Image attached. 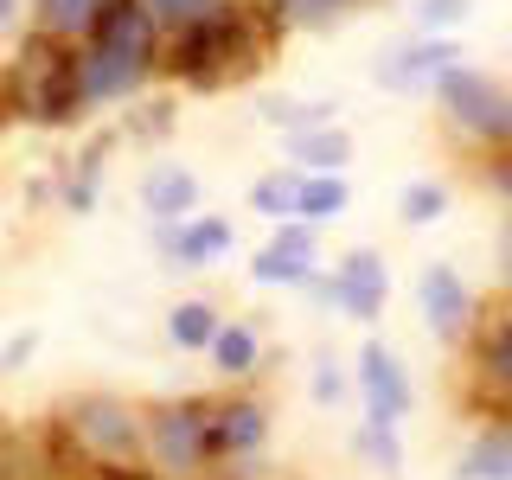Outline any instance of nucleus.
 <instances>
[{
    "instance_id": "obj_1",
    "label": "nucleus",
    "mask_w": 512,
    "mask_h": 480,
    "mask_svg": "<svg viewBox=\"0 0 512 480\" xmlns=\"http://www.w3.org/2000/svg\"><path fill=\"white\" fill-rule=\"evenodd\" d=\"M13 103L26 109L32 122H77L84 116V84H77V52H64L58 39H26L20 58V84H13Z\"/></svg>"
},
{
    "instance_id": "obj_2",
    "label": "nucleus",
    "mask_w": 512,
    "mask_h": 480,
    "mask_svg": "<svg viewBox=\"0 0 512 480\" xmlns=\"http://www.w3.org/2000/svg\"><path fill=\"white\" fill-rule=\"evenodd\" d=\"M436 103L448 109V122L474 141H512V96L493 84L474 64H455V71L436 77Z\"/></svg>"
},
{
    "instance_id": "obj_3",
    "label": "nucleus",
    "mask_w": 512,
    "mask_h": 480,
    "mask_svg": "<svg viewBox=\"0 0 512 480\" xmlns=\"http://www.w3.org/2000/svg\"><path fill=\"white\" fill-rule=\"evenodd\" d=\"M148 455H154V468L160 474H199L205 461H212V404H160L148 423Z\"/></svg>"
},
{
    "instance_id": "obj_4",
    "label": "nucleus",
    "mask_w": 512,
    "mask_h": 480,
    "mask_svg": "<svg viewBox=\"0 0 512 480\" xmlns=\"http://www.w3.org/2000/svg\"><path fill=\"white\" fill-rule=\"evenodd\" d=\"M71 436L90 448L103 468H135L141 455H148V429H141V416L116 404V397H77L71 404Z\"/></svg>"
},
{
    "instance_id": "obj_5",
    "label": "nucleus",
    "mask_w": 512,
    "mask_h": 480,
    "mask_svg": "<svg viewBox=\"0 0 512 480\" xmlns=\"http://www.w3.org/2000/svg\"><path fill=\"white\" fill-rule=\"evenodd\" d=\"M359 391H365V423H378V429H397L416 404V384L404 372V359L384 340L359 346Z\"/></svg>"
},
{
    "instance_id": "obj_6",
    "label": "nucleus",
    "mask_w": 512,
    "mask_h": 480,
    "mask_svg": "<svg viewBox=\"0 0 512 480\" xmlns=\"http://www.w3.org/2000/svg\"><path fill=\"white\" fill-rule=\"evenodd\" d=\"M250 276L263 282V288H308L314 282V231H308V224H295V218L276 224L269 244L256 250Z\"/></svg>"
},
{
    "instance_id": "obj_7",
    "label": "nucleus",
    "mask_w": 512,
    "mask_h": 480,
    "mask_svg": "<svg viewBox=\"0 0 512 480\" xmlns=\"http://www.w3.org/2000/svg\"><path fill=\"white\" fill-rule=\"evenodd\" d=\"M416 308H423L429 333L455 340V333L468 327V314H474V295H468V282H461V269L455 263H429L423 276H416Z\"/></svg>"
},
{
    "instance_id": "obj_8",
    "label": "nucleus",
    "mask_w": 512,
    "mask_h": 480,
    "mask_svg": "<svg viewBox=\"0 0 512 480\" xmlns=\"http://www.w3.org/2000/svg\"><path fill=\"white\" fill-rule=\"evenodd\" d=\"M90 45H103V52H122V58H135V64H154V52H160V26L141 13V0H109V7L96 13V26H90Z\"/></svg>"
},
{
    "instance_id": "obj_9",
    "label": "nucleus",
    "mask_w": 512,
    "mask_h": 480,
    "mask_svg": "<svg viewBox=\"0 0 512 480\" xmlns=\"http://www.w3.org/2000/svg\"><path fill=\"white\" fill-rule=\"evenodd\" d=\"M141 212L154 224H186L199 218V173H186L180 160H154L141 173Z\"/></svg>"
},
{
    "instance_id": "obj_10",
    "label": "nucleus",
    "mask_w": 512,
    "mask_h": 480,
    "mask_svg": "<svg viewBox=\"0 0 512 480\" xmlns=\"http://www.w3.org/2000/svg\"><path fill=\"white\" fill-rule=\"evenodd\" d=\"M333 288H340V314L346 320H378L384 295H391V269H384L378 250H352L340 263V276H333Z\"/></svg>"
},
{
    "instance_id": "obj_11",
    "label": "nucleus",
    "mask_w": 512,
    "mask_h": 480,
    "mask_svg": "<svg viewBox=\"0 0 512 480\" xmlns=\"http://www.w3.org/2000/svg\"><path fill=\"white\" fill-rule=\"evenodd\" d=\"M154 64H135L122 52H103V45H90V52H77V84H84V109L90 103H116V96H135L148 84Z\"/></svg>"
},
{
    "instance_id": "obj_12",
    "label": "nucleus",
    "mask_w": 512,
    "mask_h": 480,
    "mask_svg": "<svg viewBox=\"0 0 512 480\" xmlns=\"http://www.w3.org/2000/svg\"><path fill=\"white\" fill-rule=\"evenodd\" d=\"M160 250H173V269H205L212 256H224L237 244L231 218H186V224H154Z\"/></svg>"
},
{
    "instance_id": "obj_13",
    "label": "nucleus",
    "mask_w": 512,
    "mask_h": 480,
    "mask_svg": "<svg viewBox=\"0 0 512 480\" xmlns=\"http://www.w3.org/2000/svg\"><path fill=\"white\" fill-rule=\"evenodd\" d=\"M461 52L448 39H423V45H404V52H391L378 64V84L384 90H416V84H436L442 71H455Z\"/></svg>"
},
{
    "instance_id": "obj_14",
    "label": "nucleus",
    "mask_w": 512,
    "mask_h": 480,
    "mask_svg": "<svg viewBox=\"0 0 512 480\" xmlns=\"http://www.w3.org/2000/svg\"><path fill=\"white\" fill-rule=\"evenodd\" d=\"M263 436H269V404H256V397H231L212 410V455H250Z\"/></svg>"
},
{
    "instance_id": "obj_15",
    "label": "nucleus",
    "mask_w": 512,
    "mask_h": 480,
    "mask_svg": "<svg viewBox=\"0 0 512 480\" xmlns=\"http://www.w3.org/2000/svg\"><path fill=\"white\" fill-rule=\"evenodd\" d=\"M288 160H295V173H340L352 160V135L340 122L314 128V135H288Z\"/></svg>"
},
{
    "instance_id": "obj_16",
    "label": "nucleus",
    "mask_w": 512,
    "mask_h": 480,
    "mask_svg": "<svg viewBox=\"0 0 512 480\" xmlns=\"http://www.w3.org/2000/svg\"><path fill=\"white\" fill-rule=\"evenodd\" d=\"M352 205V186L340 173H301V199H295V224H333Z\"/></svg>"
},
{
    "instance_id": "obj_17",
    "label": "nucleus",
    "mask_w": 512,
    "mask_h": 480,
    "mask_svg": "<svg viewBox=\"0 0 512 480\" xmlns=\"http://www.w3.org/2000/svg\"><path fill=\"white\" fill-rule=\"evenodd\" d=\"M461 480H512V436L506 429H480V436L461 448Z\"/></svg>"
},
{
    "instance_id": "obj_18",
    "label": "nucleus",
    "mask_w": 512,
    "mask_h": 480,
    "mask_svg": "<svg viewBox=\"0 0 512 480\" xmlns=\"http://www.w3.org/2000/svg\"><path fill=\"white\" fill-rule=\"evenodd\" d=\"M205 352H212V365H218L224 378H250L256 359H263V340H256V327H244V320H224L218 340L205 346Z\"/></svg>"
},
{
    "instance_id": "obj_19",
    "label": "nucleus",
    "mask_w": 512,
    "mask_h": 480,
    "mask_svg": "<svg viewBox=\"0 0 512 480\" xmlns=\"http://www.w3.org/2000/svg\"><path fill=\"white\" fill-rule=\"evenodd\" d=\"M295 199H301V173L282 167V173H263V180L250 186V212L263 224H288L295 218Z\"/></svg>"
},
{
    "instance_id": "obj_20",
    "label": "nucleus",
    "mask_w": 512,
    "mask_h": 480,
    "mask_svg": "<svg viewBox=\"0 0 512 480\" xmlns=\"http://www.w3.org/2000/svg\"><path fill=\"white\" fill-rule=\"evenodd\" d=\"M218 327H224V320H218L212 301H180V308L167 314V340L180 346V352H205V346L218 340Z\"/></svg>"
},
{
    "instance_id": "obj_21",
    "label": "nucleus",
    "mask_w": 512,
    "mask_h": 480,
    "mask_svg": "<svg viewBox=\"0 0 512 480\" xmlns=\"http://www.w3.org/2000/svg\"><path fill=\"white\" fill-rule=\"evenodd\" d=\"M39 7V32L45 39H77V32L96 26V13L109 7V0H32Z\"/></svg>"
},
{
    "instance_id": "obj_22",
    "label": "nucleus",
    "mask_w": 512,
    "mask_h": 480,
    "mask_svg": "<svg viewBox=\"0 0 512 480\" xmlns=\"http://www.w3.org/2000/svg\"><path fill=\"white\" fill-rule=\"evenodd\" d=\"M340 103H288V96H269L263 103V122L288 128V135H314V128H333Z\"/></svg>"
},
{
    "instance_id": "obj_23",
    "label": "nucleus",
    "mask_w": 512,
    "mask_h": 480,
    "mask_svg": "<svg viewBox=\"0 0 512 480\" xmlns=\"http://www.w3.org/2000/svg\"><path fill=\"white\" fill-rule=\"evenodd\" d=\"M96 186H103V141H96V148H84V154H77L71 180H64V212H71V218L96 212Z\"/></svg>"
},
{
    "instance_id": "obj_24",
    "label": "nucleus",
    "mask_w": 512,
    "mask_h": 480,
    "mask_svg": "<svg viewBox=\"0 0 512 480\" xmlns=\"http://www.w3.org/2000/svg\"><path fill=\"white\" fill-rule=\"evenodd\" d=\"M448 212V186L442 180H410L404 199H397V218L404 224H436Z\"/></svg>"
},
{
    "instance_id": "obj_25",
    "label": "nucleus",
    "mask_w": 512,
    "mask_h": 480,
    "mask_svg": "<svg viewBox=\"0 0 512 480\" xmlns=\"http://www.w3.org/2000/svg\"><path fill=\"white\" fill-rule=\"evenodd\" d=\"M218 7H224V0H141V13H148L154 26H173V32H186V26L212 20Z\"/></svg>"
},
{
    "instance_id": "obj_26",
    "label": "nucleus",
    "mask_w": 512,
    "mask_h": 480,
    "mask_svg": "<svg viewBox=\"0 0 512 480\" xmlns=\"http://www.w3.org/2000/svg\"><path fill=\"white\" fill-rule=\"evenodd\" d=\"M359 455L372 461L378 474H404V442L397 429H378V423H359Z\"/></svg>"
},
{
    "instance_id": "obj_27",
    "label": "nucleus",
    "mask_w": 512,
    "mask_h": 480,
    "mask_svg": "<svg viewBox=\"0 0 512 480\" xmlns=\"http://www.w3.org/2000/svg\"><path fill=\"white\" fill-rule=\"evenodd\" d=\"M416 26H423V39H436V32H448V26H461L474 13V0H416Z\"/></svg>"
},
{
    "instance_id": "obj_28",
    "label": "nucleus",
    "mask_w": 512,
    "mask_h": 480,
    "mask_svg": "<svg viewBox=\"0 0 512 480\" xmlns=\"http://www.w3.org/2000/svg\"><path fill=\"white\" fill-rule=\"evenodd\" d=\"M480 365H487L493 384H506V391H512V320H500V327L487 333V346H480Z\"/></svg>"
},
{
    "instance_id": "obj_29",
    "label": "nucleus",
    "mask_w": 512,
    "mask_h": 480,
    "mask_svg": "<svg viewBox=\"0 0 512 480\" xmlns=\"http://www.w3.org/2000/svg\"><path fill=\"white\" fill-rule=\"evenodd\" d=\"M346 7H359V0H276L282 20H301V26H327V20H340Z\"/></svg>"
},
{
    "instance_id": "obj_30",
    "label": "nucleus",
    "mask_w": 512,
    "mask_h": 480,
    "mask_svg": "<svg viewBox=\"0 0 512 480\" xmlns=\"http://www.w3.org/2000/svg\"><path fill=\"white\" fill-rule=\"evenodd\" d=\"M308 391L320 397V404H340V397H346V372H340L333 359H320V365H314V378H308Z\"/></svg>"
},
{
    "instance_id": "obj_31",
    "label": "nucleus",
    "mask_w": 512,
    "mask_h": 480,
    "mask_svg": "<svg viewBox=\"0 0 512 480\" xmlns=\"http://www.w3.org/2000/svg\"><path fill=\"white\" fill-rule=\"evenodd\" d=\"M32 352H39V333H13V340L7 346H0V372H26V359H32Z\"/></svg>"
},
{
    "instance_id": "obj_32",
    "label": "nucleus",
    "mask_w": 512,
    "mask_h": 480,
    "mask_svg": "<svg viewBox=\"0 0 512 480\" xmlns=\"http://www.w3.org/2000/svg\"><path fill=\"white\" fill-rule=\"evenodd\" d=\"M493 186H500V192H506V205H512V154L500 160V167H493Z\"/></svg>"
},
{
    "instance_id": "obj_33",
    "label": "nucleus",
    "mask_w": 512,
    "mask_h": 480,
    "mask_svg": "<svg viewBox=\"0 0 512 480\" xmlns=\"http://www.w3.org/2000/svg\"><path fill=\"white\" fill-rule=\"evenodd\" d=\"M500 269H506V282H512V224H506V237H500Z\"/></svg>"
},
{
    "instance_id": "obj_34",
    "label": "nucleus",
    "mask_w": 512,
    "mask_h": 480,
    "mask_svg": "<svg viewBox=\"0 0 512 480\" xmlns=\"http://www.w3.org/2000/svg\"><path fill=\"white\" fill-rule=\"evenodd\" d=\"M13 13H20V0H0V32H13Z\"/></svg>"
}]
</instances>
